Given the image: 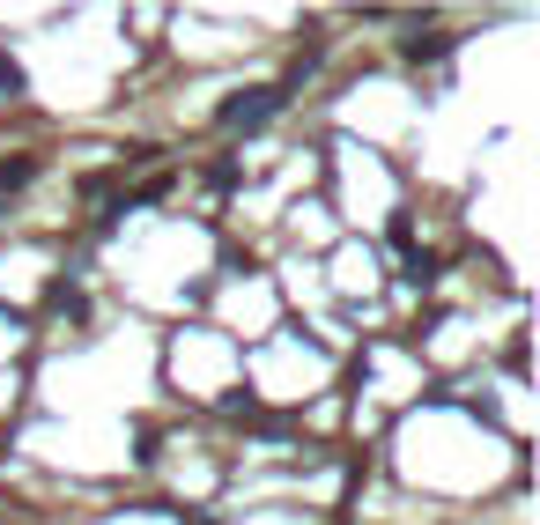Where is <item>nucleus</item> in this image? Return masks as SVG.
<instances>
[{
    "instance_id": "1",
    "label": "nucleus",
    "mask_w": 540,
    "mask_h": 525,
    "mask_svg": "<svg viewBox=\"0 0 540 525\" xmlns=\"http://www.w3.org/2000/svg\"><path fill=\"white\" fill-rule=\"evenodd\" d=\"M282 104H289V89H245V97L222 104V126H230V134H259Z\"/></svg>"
},
{
    "instance_id": "2",
    "label": "nucleus",
    "mask_w": 540,
    "mask_h": 525,
    "mask_svg": "<svg viewBox=\"0 0 540 525\" xmlns=\"http://www.w3.org/2000/svg\"><path fill=\"white\" fill-rule=\"evenodd\" d=\"M30 178H37V156H15V163H0V193H23Z\"/></svg>"
},
{
    "instance_id": "3",
    "label": "nucleus",
    "mask_w": 540,
    "mask_h": 525,
    "mask_svg": "<svg viewBox=\"0 0 540 525\" xmlns=\"http://www.w3.org/2000/svg\"><path fill=\"white\" fill-rule=\"evenodd\" d=\"M0 89H8V97H23V67H15L8 52H0Z\"/></svg>"
}]
</instances>
